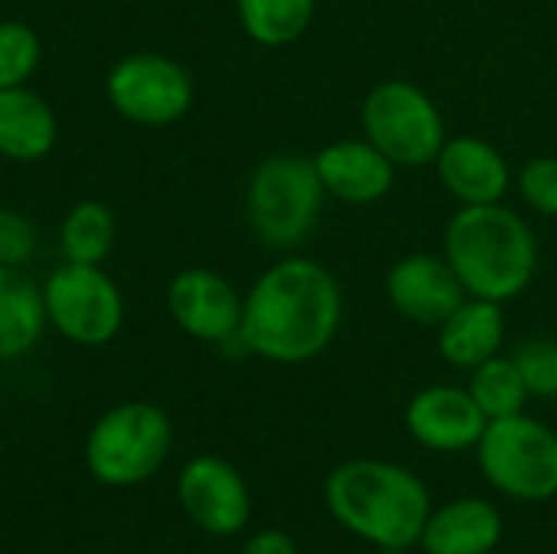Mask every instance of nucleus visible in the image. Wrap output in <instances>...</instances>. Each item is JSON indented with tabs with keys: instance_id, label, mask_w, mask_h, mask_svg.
<instances>
[{
	"instance_id": "f257e3e1",
	"label": "nucleus",
	"mask_w": 557,
	"mask_h": 554,
	"mask_svg": "<svg viewBox=\"0 0 557 554\" xmlns=\"http://www.w3.org/2000/svg\"><path fill=\"white\" fill-rule=\"evenodd\" d=\"M343 294L336 278L310 258L268 268L245 297L238 343L281 366L317 359L336 336Z\"/></svg>"
},
{
	"instance_id": "f03ea898",
	"label": "nucleus",
	"mask_w": 557,
	"mask_h": 554,
	"mask_svg": "<svg viewBox=\"0 0 557 554\" xmlns=\"http://www.w3.org/2000/svg\"><path fill=\"white\" fill-rule=\"evenodd\" d=\"M323 496L330 516L375 549H414L431 516L428 487L411 470L388 460L362 457L339 464Z\"/></svg>"
},
{
	"instance_id": "7ed1b4c3",
	"label": "nucleus",
	"mask_w": 557,
	"mask_h": 554,
	"mask_svg": "<svg viewBox=\"0 0 557 554\" xmlns=\"http://www.w3.org/2000/svg\"><path fill=\"white\" fill-rule=\"evenodd\" d=\"M444 258L470 297L480 300H512L535 278L539 245L529 222L499 206H463L444 242Z\"/></svg>"
},
{
	"instance_id": "20e7f679",
	"label": "nucleus",
	"mask_w": 557,
	"mask_h": 554,
	"mask_svg": "<svg viewBox=\"0 0 557 554\" xmlns=\"http://www.w3.org/2000/svg\"><path fill=\"white\" fill-rule=\"evenodd\" d=\"M173 444L170 418L147 402L104 411L85 438V467L104 487H137L150 480Z\"/></svg>"
},
{
	"instance_id": "39448f33",
	"label": "nucleus",
	"mask_w": 557,
	"mask_h": 554,
	"mask_svg": "<svg viewBox=\"0 0 557 554\" xmlns=\"http://www.w3.org/2000/svg\"><path fill=\"white\" fill-rule=\"evenodd\" d=\"M317 163L297 153L268 157L248 183L245 209L255 235L271 248H297L317 225L323 206Z\"/></svg>"
},
{
	"instance_id": "423d86ee",
	"label": "nucleus",
	"mask_w": 557,
	"mask_h": 554,
	"mask_svg": "<svg viewBox=\"0 0 557 554\" xmlns=\"http://www.w3.org/2000/svg\"><path fill=\"white\" fill-rule=\"evenodd\" d=\"M480 470L493 490L519 503L557 496V431L522 415L490 421L480 444Z\"/></svg>"
},
{
	"instance_id": "0eeeda50",
	"label": "nucleus",
	"mask_w": 557,
	"mask_h": 554,
	"mask_svg": "<svg viewBox=\"0 0 557 554\" xmlns=\"http://www.w3.org/2000/svg\"><path fill=\"white\" fill-rule=\"evenodd\" d=\"M366 140L395 167H424L444 147V118L437 104L411 82H382L362 104Z\"/></svg>"
},
{
	"instance_id": "6e6552de",
	"label": "nucleus",
	"mask_w": 557,
	"mask_h": 554,
	"mask_svg": "<svg viewBox=\"0 0 557 554\" xmlns=\"http://www.w3.org/2000/svg\"><path fill=\"white\" fill-rule=\"evenodd\" d=\"M49 327L75 346H104L124 327V294L101 264L55 268L42 284Z\"/></svg>"
},
{
	"instance_id": "1a4fd4ad",
	"label": "nucleus",
	"mask_w": 557,
	"mask_h": 554,
	"mask_svg": "<svg viewBox=\"0 0 557 554\" xmlns=\"http://www.w3.org/2000/svg\"><path fill=\"white\" fill-rule=\"evenodd\" d=\"M111 108L147 127H163L180 121L193 108V78L189 72L160 52H134L114 62L104 82Z\"/></svg>"
},
{
	"instance_id": "9d476101",
	"label": "nucleus",
	"mask_w": 557,
	"mask_h": 554,
	"mask_svg": "<svg viewBox=\"0 0 557 554\" xmlns=\"http://www.w3.org/2000/svg\"><path fill=\"white\" fill-rule=\"evenodd\" d=\"M186 519L209 535H238L251 519V496L242 473L212 454L193 457L176 483Z\"/></svg>"
},
{
	"instance_id": "9b49d317",
	"label": "nucleus",
	"mask_w": 557,
	"mask_h": 554,
	"mask_svg": "<svg viewBox=\"0 0 557 554\" xmlns=\"http://www.w3.org/2000/svg\"><path fill=\"white\" fill-rule=\"evenodd\" d=\"M166 307L173 323L202 343H232L238 340L242 307L238 291L215 271L189 268L170 281Z\"/></svg>"
},
{
	"instance_id": "f8f14e48",
	"label": "nucleus",
	"mask_w": 557,
	"mask_h": 554,
	"mask_svg": "<svg viewBox=\"0 0 557 554\" xmlns=\"http://www.w3.org/2000/svg\"><path fill=\"white\" fill-rule=\"evenodd\" d=\"M405 424L421 447L437 454H457L476 447L490 421L473 402L470 389L431 385L411 398Z\"/></svg>"
},
{
	"instance_id": "ddd939ff",
	"label": "nucleus",
	"mask_w": 557,
	"mask_h": 554,
	"mask_svg": "<svg viewBox=\"0 0 557 554\" xmlns=\"http://www.w3.org/2000/svg\"><path fill=\"white\" fill-rule=\"evenodd\" d=\"M392 307L421 327H441L467 297L447 258L411 255L388 271L385 281Z\"/></svg>"
},
{
	"instance_id": "4468645a",
	"label": "nucleus",
	"mask_w": 557,
	"mask_h": 554,
	"mask_svg": "<svg viewBox=\"0 0 557 554\" xmlns=\"http://www.w3.org/2000/svg\"><path fill=\"white\" fill-rule=\"evenodd\" d=\"M313 163L323 189L352 206L382 199L395 183V163L369 140H336L323 147Z\"/></svg>"
},
{
	"instance_id": "2eb2a0df",
	"label": "nucleus",
	"mask_w": 557,
	"mask_h": 554,
	"mask_svg": "<svg viewBox=\"0 0 557 554\" xmlns=\"http://www.w3.org/2000/svg\"><path fill=\"white\" fill-rule=\"evenodd\" d=\"M437 173H441L447 193L457 196L463 206L499 202L509 189L506 157L480 137L444 140V147L437 153Z\"/></svg>"
},
{
	"instance_id": "dca6fc26",
	"label": "nucleus",
	"mask_w": 557,
	"mask_h": 554,
	"mask_svg": "<svg viewBox=\"0 0 557 554\" xmlns=\"http://www.w3.org/2000/svg\"><path fill=\"white\" fill-rule=\"evenodd\" d=\"M503 539V516L493 503L467 496L431 509L421 549L428 554H490Z\"/></svg>"
},
{
	"instance_id": "f3484780",
	"label": "nucleus",
	"mask_w": 557,
	"mask_h": 554,
	"mask_svg": "<svg viewBox=\"0 0 557 554\" xmlns=\"http://www.w3.org/2000/svg\"><path fill=\"white\" fill-rule=\"evenodd\" d=\"M55 114L49 101L26 85L0 91V157L33 163L55 147Z\"/></svg>"
},
{
	"instance_id": "a211bd4d",
	"label": "nucleus",
	"mask_w": 557,
	"mask_h": 554,
	"mask_svg": "<svg viewBox=\"0 0 557 554\" xmlns=\"http://www.w3.org/2000/svg\"><path fill=\"white\" fill-rule=\"evenodd\" d=\"M506 336V317L496 300H463L444 323H441V356L450 366L476 369L486 359L499 356Z\"/></svg>"
},
{
	"instance_id": "6ab92c4d",
	"label": "nucleus",
	"mask_w": 557,
	"mask_h": 554,
	"mask_svg": "<svg viewBox=\"0 0 557 554\" xmlns=\"http://www.w3.org/2000/svg\"><path fill=\"white\" fill-rule=\"evenodd\" d=\"M42 287L23 268L0 264V362L26 356L46 330Z\"/></svg>"
},
{
	"instance_id": "aec40b11",
	"label": "nucleus",
	"mask_w": 557,
	"mask_h": 554,
	"mask_svg": "<svg viewBox=\"0 0 557 554\" xmlns=\"http://www.w3.org/2000/svg\"><path fill=\"white\" fill-rule=\"evenodd\" d=\"M114 238H117L114 212L98 199L75 202L59 225V248L62 258L72 264H101L111 255Z\"/></svg>"
},
{
	"instance_id": "412c9836",
	"label": "nucleus",
	"mask_w": 557,
	"mask_h": 554,
	"mask_svg": "<svg viewBox=\"0 0 557 554\" xmlns=\"http://www.w3.org/2000/svg\"><path fill=\"white\" fill-rule=\"evenodd\" d=\"M317 0H238L245 33L261 46H287L300 39L313 20Z\"/></svg>"
},
{
	"instance_id": "4be33fe9",
	"label": "nucleus",
	"mask_w": 557,
	"mask_h": 554,
	"mask_svg": "<svg viewBox=\"0 0 557 554\" xmlns=\"http://www.w3.org/2000/svg\"><path fill=\"white\" fill-rule=\"evenodd\" d=\"M470 395L480 405V411L486 415V421H499V418H512L525 411V402L532 398L512 356H493L483 366L473 369L470 379Z\"/></svg>"
},
{
	"instance_id": "5701e85b",
	"label": "nucleus",
	"mask_w": 557,
	"mask_h": 554,
	"mask_svg": "<svg viewBox=\"0 0 557 554\" xmlns=\"http://www.w3.org/2000/svg\"><path fill=\"white\" fill-rule=\"evenodd\" d=\"M42 56L39 36L33 26L20 20H3L0 23V91L26 85V78L36 72Z\"/></svg>"
},
{
	"instance_id": "b1692460",
	"label": "nucleus",
	"mask_w": 557,
	"mask_h": 554,
	"mask_svg": "<svg viewBox=\"0 0 557 554\" xmlns=\"http://www.w3.org/2000/svg\"><path fill=\"white\" fill-rule=\"evenodd\" d=\"M512 362L532 398H557V340H529L512 353Z\"/></svg>"
},
{
	"instance_id": "393cba45",
	"label": "nucleus",
	"mask_w": 557,
	"mask_h": 554,
	"mask_svg": "<svg viewBox=\"0 0 557 554\" xmlns=\"http://www.w3.org/2000/svg\"><path fill=\"white\" fill-rule=\"evenodd\" d=\"M522 199L542 212V216H557V157H535L522 167L519 176Z\"/></svg>"
},
{
	"instance_id": "a878e982",
	"label": "nucleus",
	"mask_w": 557,
	"mask_h": 554,
	"mask_svg": "<svg viewBox=\"0 0 557 554\" xmlns=\"http://www.w3.org/2000/svg\"><path fill=\"white\" fill-rule=\"evenodd\" d=\"M36 245H39L36 225L16 209H0V264L23 268L36 255Z\"/></svg>"
},
{
	"instance_id": "bb28decb",
	"label": "nucleus",
	"mask_w": 557,
	"mask_h": 554,
	"mask_svg": "<svg viewBox=\"0 0 557 554\" xmlns=\"http://www.w3.org/2000/svg\"><path fill=\"white\" fill-rule=\"evenodd\" d=\"M242 554H297V545L287 532L268 529V532H258L255 539H248Z\"/></svg>"
},
{
	"instance_id": "cd10ccee",
	"label": "nucleus",
	"mask_w": 557,
	"mask_h": 554,
	"mask_svg": "<svg viewBox=\"0 0 557 554\" xmlns=\"http://www.w3.org/2000/svg\"><path fill=\"white\" fill-rule=\"evenodd\" d=\"M379 554H408V549H379Z\"/></svg>"
}]
</instances>
